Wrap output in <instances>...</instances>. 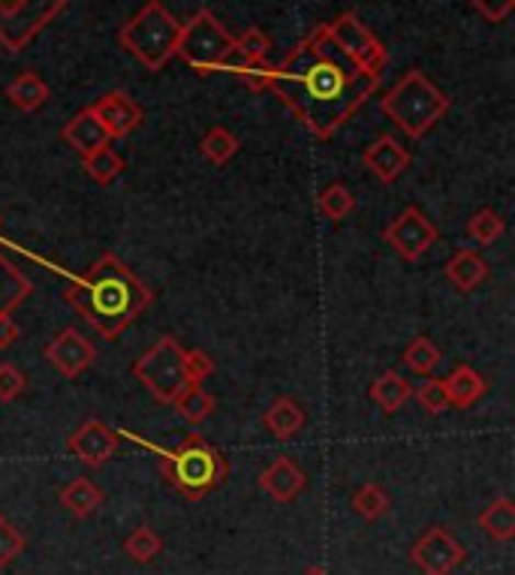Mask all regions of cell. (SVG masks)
<instances>
[{"label":"cell","instance_id":"cell-19","mask_svg":"<svg viewBox=\"0 0 515 575\" xmlns=\"http://www.w3.org/2000/svg\"><path fill=\"white\" fill-rule=\"evenodd\" d=\"M446 398H449V407H458V410H468L477 401L485 395V380H482L480 371H473L470 364H458L452 374L444 380Z\"/></svg>","mask_w":515,"mask_h":575},{"label":"cell","instance_id":"cell-10","mask_svg":"<svg viewBox=\"0 0 515 575\" xmlns=\"http://www.w3.org/2000/svg\"><path fill=\"white\" fill-rule=\"evenodd\" d=\"M387 245L407 262H419L434 245H437V226L416 208L407 205L399 217H392L383 229Z\"/></svg>","mask_w":515,"mask_h":575},{"label":"cell","instance_id":"cell-21","mask_svg":"<svg viewBox=\"0 0 515 575\" xmlns=\"http://www.w3.org/2000/svg\"><path fill=\"white\" fill-rule=\"evenodd\" d=\"M58 500L72 518H91L105 504V494L97 488L94 482L79 476V480H70L60 488Z\"/></svg>","mask_w":515,"mask_h":575},{"label":"cell","instance_id":"cell-23","mask_svg":"<svg viewBox=\"0 0 515 575\" xmlns=\"http://www.w3.org/2000/svg\"><path fill=\"white\" fill-rule=\"evenodd\" d=\"M411 398L413 386L404 376L395 374V371H383V374L371 383V401H374L377 407L387 413V416H395Z\"/></svg>","mask_w":515,"mask_h":575},{"label":"cell","instance_id":"cell-41","mask_svg":"<svg viewBox=\"0 0 515 575\" xmlns=\"http://www.w3.org/2000/svg\"><path fill=\"white\" fill-rule=\"evenodd\" d=\"M302 575H328V573H326V570H323V566H307V570Z\"/></svg>","mask_w":515,"mask_h":575},{"label":"cell","instance_id":"cell-39","mask_svg":"<svg viewBox=\"0 0 515 575\" xmlns=\"http://www.w3.org/2000/svg\"><path fill=\"white\" fill-rule=\"evenodd\" d=\"M473 10L480 12L485 22L501 24L506 22L515 10V0H468Z\"/></svg>","mask_w":515,"mask_h":575},{"label":"cell","instance_id":"cell-18","mask_svg":"<svg viewBox=\"0 0 515 575\" xmlns=\"http://www.w3.org/2000/svg\"><path fill=\"white\" fill-rule=\"evenodd\" d=\"M446 281L456 286L458 293H473L477 286H480L485 278H489V262L477 253V250H468V247H461L456 250L449 262H446Z\"/></svg>","mask_w":515,"mask_h":575},{"label":"cell","instance_id":"cell-42","mask_svg":"<svg viewBox=\"0 0 515 575\" xmlns=\"http://www.w3.org/2000/svg\"><path fill=\"white\" fill-rule=\"evenodd\" d=\"M0 224H3V217H0Z\"/></svg>","mask_w":515,"mask_h":575},{"label":"cell","instance_id":"cell-15","mask_svg":"<svg viewBox=\"0 0 515 575\" xmlns=\"http://www.w3.org/2000/svg\"><path fill=\"white\" fill-rule=\"evenodd\" d=\"M91 109L103 121V127L109 129L112 139H124L130 133H136L142 127V121H145L139 103L124 94V91H109Z\"/></svg>","mask_w":515,"mask_h":575},{"label":"cell","instance_id":"cell-38","mask_svg":"<svg viewBox=\"0 0 515 575\" xmlns=\"http://www.w3.org/2000/svg\"><path fill=\"white\" fill-rule=\"evenodd\" d=\"M24 388H27V376L10 362H0V401L3 404H10L22 395Z\"/></svg>","mask_w":515,"mask_h":575},{"label":"cell","instance_id":"cell-16","mask_svg":"<svg viewBox=\"0 0 515 575\" xmlns=\"http://www.w3.org/2000/svg\"><path fill=\"white\" fill-rule=\"evenodd\" d=\"M259 488L269 494L275 504H293L307 488V476L290 455H278L259 473Z\"/></svg>","mask_w":515,"mask_h":575},{"label":"cell","instance_id":"cell-8","mask_svg":"<svg viewBox=\"0 0 515 575\" xmlns=\"http://www.w3.org/2000/svg\"><path fill=\"white\" fill-rule=\"evenodd\" d=\"M72 0H0V46L19 55Z\"/></svg>","mask_w":515,"mask_h":575},{"label":"cell","instance_id":"cell-11","mask_svg":"<svg viewBox=\"0 0 515 575\" xmlns=\"http://www.w3.org/2000/svg\"><path fill=\"white\" fill-rule=\"evenodd\" d=\"M464 561V545L446 528H428L411 549V564L422 575H452Z\"/></svg>","mask_w":515,"mask_h":575},{"label":"cell","instance_id":"cell-12","mask_svg":"<svg viewBox=\"0 0 515 575\" xmlns=\"http://www.w3.org/2000/svg\"><path fill=\"white\" fill-rule=\"evenodd\" d=\"M97 359V347L85 338L79 329H64L58 331L46 347V362L67 380L82 376Z\"/></svg>","mask_w":515,"mask_h":575},{"label":"cell","instance_id":"cell-3","mask_svg":"<svg viewBox=\"0 0 515 575\" xmlns=\"http://www.w3.org/2000/svg\"><path fill=\"white\" fill-rule=\"evenodd\" d=\"M160 473L188 500H202L205 494L221 488L229 476V461L221 449L211 447L200 435L184 437L176 449H160Z\"/></svg>","mask_w":515,"mask_h":575},{"label":"cell","instance_id":"cell-31","mask_svg":"<svg viewBox=\"0 0 515 575\" xmlns=\"http://www.w3.org/2000/svg\"><path fill=\"white\" fill-rule=\"evenodd\" d=\"M401 362H404V368H407L411 374L432 376L434 371H437V364H440V350H437V343H434L432 338L419 335V338H413V341L407 343Z\"/></svg>","mask_w":515,"mask_h":575},{"label":"cell","instance_id":"cell-24","mask_svg":"<svg viewBox=\"0 0 515 575\" xmlns=\"http://www.w3.org/2000/svg\"><path fill=\"white\" fill-rule=\"evenodd\" d=\"M3 94H7V100H10L15 109H22V112H36V109L46 106L48 84L43 82L34 70H24L7 84Z\"/></svg>","mask_w":515,"mask_h":575},{"label":"cell","instance_id":"cell-6","mask_svg":"<svg viewBox=\"0 0 515 575\" xmlns=\"http://www.w3.org/2000/svg\"><path fill=\"white\" fill-rule=\"evenodd\" d=\"M233 43L235 36L214 19V12L200 10L193 12L188 24H181L176 55L197 76H214L226 67V60L233 58Z\"/></svg>","mask_w":515,"mask_h":575},{"label":"cell","instance_id":"cell-13","mask_svg":"<svg viewBox=\"0 0 515 575\" xmlns=\"http://www.w3.org/2000/svg\"><path fill=\"white\" fill-rule=\"evenodd\" d=\"M121 447V437L112 431L109 425L100 419H88L70 437H67V449L76 461H82L85 467H103Z\"/></svg>","mask_w":515,"mask_h":575},{"label":"cell","instance_id":"cell-2","mask_svg":"<svg viewBox=\"0 0 515 575\" xmlns=\"http://www.w3.org/2000/svg\"><path fill=\"white\" fill-rule=\"evenodd\" d=\"M64 298L76 314H82L85 323L100 338L115 341L121 331L130 329L154 305V290L139 281L115 253H103L88 271L70 274Z\"/></svg>","mask_w":515,"mask_h":575},{"label":"cell","instance_id":"cell-27","mask_svg":"<svg viewBox=\"0 0 515 575\" xmlns=\"http://www.w3.org/2000/svg\"><path fill=\"white\" fill-rule=\"evenodd\" d=\"M172 407H176V413L184 419V422L200 425L209 419L211 413H214L217 401H214V395H209L202 386H184L176 395V401H172Z\"/></svg>","mask_w":515,"mask_h":575},{"label":"cell","instance_id":"cell-14","mask_svg":"<svg viewBox=\"0 0 515 575\" xmlns=\"http://www.w3.org/2000/svg\"><path fill=\"white\" fill-rule=\"evenodd\" d=\"M362 164L371 176H377V181L395 184V181L404 176V169L411 166V151H407L395 136L380 133V136L362 151Z\"/></svg>","mask_w":515,"mask_h":575},{"label":"cell","instance_id":"cell-33","mask_svg":"<svg viewBox=\"0 0 515 575\" xmlns=\"http://www.w3.org/2000/svg\"><path fill=\"white\" fill-rule=\"evenodd\" d=\"M164 552V540H160V533L148 525H139V528L130 533L127 540H124V554H127L130 561H136V564H152L157 561Z\"/></svg>","mask_w":515,"mask_h":575},{"label":"cell","instance_id":"cell-9","mask_svg":"<svg viewBox=\"0 0 515 575\" xmlns=\"http://www.w3.org/2000/svg\"><path fill=\"white\" fill-rule=\"evenodd\" d=\"M328 43L338 48L352 67L368 76H383L389 64L387 46L371 34V27L356 15V12H340L335 22L323 24Z\"/></svg>","mask_w":515,"mask_h":575},{"label":"cell","instance_id":"cell-28","mask_svg":"<svg viewBox=\"0 0 515 575\" xmlns=\"http://www.w3.org/2000/svg\"><path fill=\"white\" fill-rule=\"evenodd\" d=\"M352 208H356V193L347 184H340V181H332L316 196V212L323 214L326 221H332V224H340L347 214H352Z\"/></svg>","mask_w":515,"mask_h":575},{"label":"cell","instance_id":"cell-36","mask_svg":"<svg viewBox=\"0 0 515 575\" xmlns=\"http://www.w3.org/2000/svg\"><path fill=\"white\" fill-rule=\"evenodd\" d=\"M24 545H27V540H24L22 530L15 528L7 516H0V570H7L24 552Z\"/></svg>","mask_w":515,"mask_h":575},{"label":"cell","instance_id":"cell-1","mask_svg":"<svg viewBox=\"0 0 515 575\" xmlns=\"http://www.w3.org/2000/svg\"><path fill=\"white\" fill-rule=\"evenodd\" d=\"M380 79L383 76L356 70L328 43L323 24L293 46L278 67H269V91L316 139H332L380 88Z\"/></svg>","mask_w":515,"mask_h":575},{"label":"cell","instance_id":"cell-35","mask_svg":"<svg viewBox=\"0 0 515 575\" xmlns=\"http://www.w3.org/2000/svg\"><path fill=\"white\" fill-rule=\"evenodd\" d=\"M413 398L419 401V407L428 413V416H440V413L449 410L444 380H437V376H425V383L413 392Z\"/></svg>","mask_w":515,"mask_h":575},{"label":"cell","instance_id":"cell-37","mask_svg":"<svg viewBox=\"0 0 515 575\" xmlns=\"http://www.w3.org/2000/svg\"><path fill=\"white\" fill-rule=\"evenodd\" d=\"M211 374H214V362H211L209 352L184 350V376H188V386H202Z\"/></svg>","mask_w":515,"mask_h":575},{"label":"cell","instance_id":"cell-32","mask_svg":"<svg viewBox=\"0 0 515 575\" xmlns=\"http://www.w3.org/2000/svg\"><path fill=\"white\" fill-rule=\"evenodd\" d=\"M82 166L85 172L94 178L97 184H112V181L124 172V157H121L112 145H105V148L85 154Z\"/></svg>","mask_w":515,"mask_h":575},{"label":"cell","instance_id":"cell-30","mask_svg":"<svg viewBox=\"0 0 515 575\" xmlns=\"http://www.w3.org/2000/svg\"><path fill=\"white\" fill-rule=\"evenodd\" d=\"M238 136H235L233 129H226L223 124H214V127L205 133L200 139V151L205 160H211L214 166H223L233 160L235 154H238Z\"/></svg>","mask_w":515,"mask_h":575},{"label":"cell","instance_id":"cell-20","mask_svg":"<svg viewBox=\"0 0 515 575\" xmlns=\"http://www.w3.org/2000/svg\"><path fill=\"white\" fill-rule=\"evenodd\" d=\"M34 293V283L7 253H0V314H12Z\"/></svg>","mask_w":515,"mask_h":575},{"label":"cell","instance_id":"cell-40","mask_svg":"<svg viewBox=\"0 0 515 575\" xmlns=\"http://www.w3.org/2000/svg\"><path fill=\"white\" fill-rule=\"evenodd\" d=\"M19 335H22V329L12 319V314H0V350H10L12 343L19 341Z\"/></svg>","mask_w":515,"mask_h":575},{"label":"cell","instance_id":"cell-26","mask_svg":"<svg viewBox=\"0 0 515 575\" xmlns=\"http://www.w3.org/2000/svg\"><path fill=\"white\" fill-rule=\"evenodd\" d=\"M269 48H271V40L262 27H247V31H242V34L235 36L233 58L226 60V64L259 67V64H266V58H269Z\"/></svg>","mask_w":515,"mask_h":575},{"label":"cell","instance_id":"cell-25","mask_svg":"<svg viewBox=\"0 0 515 575\" xmlns=\"http://www.w3.org/2000/svg\"><path fill=\"white\" fill-rule=\"evenodd\" d=\"M480 530L494 542H510L515 537V504L510 497H497L477 518Z\"/></svg>","mask_w":515,"mask_h":575},{"label":"cell","instance_id":"cell-22","mask_svg":"<svg viewBox=\"0 0 515 575\" xmlns=\"http://www.w3.org/2000/svg\"><path fill=\"white\" fill-rule=\"evenodd\" d=\"M305 410H302L293 398H278L269 410H266V416H262V425H266V431H269L275 440H293V437L305 428Z\"/></svg>","mask_w":515,"mask_h":575},{"label":"cell","instance_id":"cell-17","mask_svg":"<svg viewBox=\"0 0 515 575\" xmlns=\"http://www.w3.org/2000/svg\"><path fill=\"white\" fill-rule=\"evenodd\" d=\"M60 136H64V142L70 145L72 151H79L82 157L85 154L97 151V148H105V145L112 142L109 129L103 127V121L94 115V109L91 106L82 109L79 115H72Z\"/></svg>","mask_w":515,"mask_h":575},{"label":"cell","instance_id":"cell-34","mask_svg":"<svg viewBox=\"0 0 515 575\" xmlns=\"http://www.w3.org/2000/svg\"><path fill=\"white\" fill-rule=\"evenodd\" d=\"M506 233V221L494 208H480L468 221V235L480 247H492L494 241H501V235Z\"/></svg>","mask_w":515,"mask_h":575},{"label":"cell","instance_id":"cell-5","mask_svg":"<svg viewBox=\"0 0 515 575\" xmlns=\"http://www.w3.org/2000/svg\"><path fill=\"white\" fill-rule=\"evenodd\" d=\"M178 34H181V22L172 12L166 10L160 0H148L133 19H130L117 43L124 52H130L133 58L139 60L145 70H164L169 60L176 58Z\"/></svg>","mask_w":515,"mask_h":575},{"label":"cell","instance_id":"cell-7","mask_svg":"<svg viewBox=\"0 0 515 575\" xmlns=\"http://www.w3.org/2000/svg\"><path fill=\"white\" fill-rule=\"evenodd\" d=\"M133 376L139 380L154 401L172 404L178 392L188 386V376H184V347L172 335H164L152 350H145L136 359Z\"/></svg>","mask_w":515,"mask_h":575},{"label":"cell","instance_id":"cell-29","mask_svg":"<svg viewBox=\"0 0 515 575\" xmlns=\"http://www.w3.org/2000/svg\"><path fill=\"white\" fill-rule=\"evenodd\" d=\"M350 509L365 521H377L389 512V494L377 482H365L350 494Z\"/></svg>","mask_w":515,"mask_h":575},{"label":"cell","instance_id":"cell-4","mask_svg":"<svg viewBox=\"0 0 515 575\" xmlns=\"http://www.w3.org/2000/svg\"><path fill=\"white\" fill-rule=\"evenodd\" d=\"M452 100L422 70H407L399 84L380 100V109L407 139H422L446 117Z\"/></svg>","mask_w":515,"mask_h":575}]
</instances>
